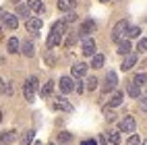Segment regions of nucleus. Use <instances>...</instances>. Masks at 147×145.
<instances>
[{
	"mask_svg": "<svg viewBox=\"0 0 147 145\" xmlns=\"http://www.w3.org/2000/svg\"><path fill=\"white\" fill-rule=\"evenodd\" d=\"M126 93H129L131 98H139V93H141V91H139V85H137L135 81H131L129 87H126Z\"/></svg>",
	"mask_w": 147,
	"mask_h": 145,
	"instance_id": "aec40b11",
	"label": "nucleus"
},
{
	"mask_svg": "<svg viewBox=\"0 0 147 145\" xmlns=\"http://www.w3.org/2000/svg\"><path fill=\"white\" fill-rule=\"evenodd\" d=\"M17 15L29 19V15H31V8H29V4H17Z\"/></svg>",
	"mask_w": 147,
	"mask_h": 145,
	"instance_id": "a211bd4d",
	"label": "nucleus"
},
{
	"mask_svg": "<svg viewBox=\"0 0 147 145\" xmlns=\"http://www.w3.org/2000/svg\"><path fill=\"white\" fill-rule=\"evenodd\" d=\"M85 56H95V42L91 37H85L83 40V50H81Z\"/></svg>",
	"mask_w": 147,
	"mask_h": 145,
	"instance_id": "20e7f679",
	"label": "nucleus"
},
{
	"mask_svg": "<svg viewBox=\"0 0 147 145\" xmlns=\"http://www.w3.org/2000/svg\"><path fill=\"white\" fill-rule=\"evenodd\" d=\"M106 120H108V122H114V120H116V114H114L112 110H110V112H106Z\"/></svg>",
	"mask_w": 147,
	"mask_h": 145,
	"instance_id": "c9c22d12",
	"label": "nucleus"
},
{
	"mask_svg": "<svg viewBox=\"0 0 147 145\" xmlns=\"http://www.w3.org/2000/svg\"><path fill=\"white\" fill-rule=\"evenodd\" d=\"M126 145H141V139L137 137V135H133V137H131L129 141H126Z\"/></svg>",
	"mask_w": 147,
	"mask_h": 145,
	"instance_id": "473e14b6",
	"label": "nucleus"
},
{
	"mask_svg": "<svg viewBox=\"0 0 147 145\" xmlns=\"http://www.w3.org/2000/svg\"><path fill=\"white\" fill-rule=\"evenodd\" d=\"M52 31H54V33H62V35H64V33H66V23H64V21L54 23V25H52Z\"/></svg>",
	"mask_w": 147,
	"mask_h": 145,
	"instance_id": "393cba45",
	"label": "nucleus"
},
{
	"mask_svg": "<svg viewBox=\"0 0 147 145\" xmlns=\"http://www.w3.org/2000/svg\"><path fill=\"white\" fill-rule=\"evenodd\" d=\"M21 52H23L27 58H31V56L35 54V50H33V44H31V42H25V44H23V48H21Z\"/></svg>",
	"mask_w": 147,
	"mask_h": 145,
	"instance_id": "4be33fe9",
	"label": "nucleus"
},
{
	"mask_svg": "<svg viewBox=\"0 0 147 145\" xmlns=\"http://www.w3.org/2000/svg\"><path fill=\"white\" fill-rule=\"evenodd\" d=\"M0 122H2V112H0Z\"/></svg>",
	"mask_w": 147,
	"mask_h": 145,
	"instance_id": "49530a36",
	"label": "nucleus"
},
{
	"mask_svg": "<svg viewBox=\"0 0 147 145\" xmlns=\"http://www.w3.org/2000/svg\"><path fill=\"white\" fill-rule=\"evenodd\" d=\"M73 89H75L73 79H71V77H62V79H60V91L62 93H71Z\"/></svg>",
	"mask_w": 147,
	"mask_h": 145,
	"instance_id": "6e6552de",
	"label": "nucleus"
},
{
	"mask_svg": "<svg viewBox=\"0 0 147 145\" xmlns=\"http://www.w3.org/2000/svg\"><path fill=\"white\" fill-rule=\"evenodd\" d=\"M93 31H95V23L91 21V19H87V21L81 23V27H79V31H77V33H79L83 40H85V37H89Z\"/></svg>",
	"mask_w": 147,
	"mask_h": 145,
	"instance_id": "7ed1b4c3",
	"label": "nucleus"
},
{
	"mask_svg": "<svg viewBox=\"0 0 147 145\" xmlns=\"http://www.w3.org/2000/svg\"><path fill=\"white\" fill-rule=\"evenodd\" d=\"M141 145H147V139H145V141H143V143H141Z\"/></svg>",
	"mask_w": 147,
	"mask_h": 145,
	"instance_id": "a18cd8bd",
	"label": "nucleus"
},
{
	"mask_svg": "<svg viewBox=\"0 0 147 145\" xmlns=\"http://www.w3.org/2000/svg\"><path fill=\"white\" fill-rule=\"evenodd\" d=\"M73 21H77V15L71 11V13H68V15L64 17V23H73Z\"/></svg>",
	"mask_w": 147,
	"mask_h": 145,
	"instance_id": "72a5a7b5",
	"label": "nucleus"
},
{
	"mask_svg": "<svg viewBox=\"0 0 147 145\" xmlns=\"http://www.w3.org/2000/svg\"><path fill=\"white\" fill-rule=\"evenodd\" d=\"M141 110L147 112V100H141Z\"/></svg>",
	"mask_w": 147,
	"mask_h": 145,
	"instance_id": "58836bf2",
	"label": "nucleus"
},
{
	"mask_svg": "<svg viewBox=\"0 0 147 145\" xmlns=\"http://www.w3.org/2000/svg\"><path fill=\"white\" fill-rule=\"evenodd\" d=\"M100 145H108V139H106V135H104V137H100Z\"/></svg>",
	"mask_w": 147,
	"mask_h": 145,
	"instance_id": "a19ab883",
	"label": "nucleus"
},
{
	"mask_svg": "<svg viewBox=\"0 0 147 145\" xmlns=\"http://www.w3.org/2000/svg\"><path fill=\"white\" fill-rule=\"evenodd\" d=\"M17 25H19L17 17H15V15H6V19H4V27H6V29H17Z\"/></svg>",
	"mask_w": 147,
	"mask_h": 145,
	"instance_id": "6ab92c4d",
	"label": "nucleus"
},
{
	"mask_svg": "<svg viewBox=\"0 0 147 145\" xmlns=\"http://www.w3.org/2000/svg\"><path fill=\"white\" fill-rule=\"evenodd\" d=\"M133 81H135L137 85H145V83H147V75H145V73H137Z\"/></svg>",
	"mask_w": 147,
	"mask_h": 145,
	"instance_id": "cd10ccee",
	"label": "nucleus"
},
{
	"mask_svg": "<svg viewBox=\"0 0 147 145\" xmlns=\"http://www.w3.org/2000/svg\"><path fill=\"white\" fill-rule=\"evenodd\" d=\"M91 66H93V69H102V66H104V56L102 54L91 56Z\"/></svg>",
	"mask_w": 147,
	"mask_h": 145,
	"instance_id": "5701e85b",
	"label": "nucleus"
},
{
	"mask_svg": "<svg viewBox=\"0 0 147 145\" xmlns=\"http://www.w3.org/2000/svg\"><path fill=\"white\" fill-rule=\"evenodd\" d=\"M135 64H137V56H135V54H126V58H124V62H122L120 69L126 73V71H131Z\"/></svg>",
	"mask_w": 147,
	"mask_h": 145,
	"instance_id": "9b49d317",
	"label": "nucleus"
},
{
	"mask_svg": "<svg viewBox=\"0 0 147 145\" xmlns=\"http://www.w3.org/2000/svg\"><path fill=\"white\" fill-rule=\"evenodd\" d=\"M81 145H97V143H95V141H93V139H87V141H83V143H81Z\"/></svg>",
	"mask_w": 147,
	"mask_h": 145,
	"instance_id": "ea45409f",
	"label": "nucleus"
},
{
	"mask_svg": "<svg viewBox=\"0 0 147 145\" xmlns=\"http://www.w3.org/2000/svg\"><path fill=\"white\" fill-rule=\"evenodd\" d=\"M8 52H11V54L19 52V42L15 40V37H11V40H8Z\"/></svg>",
	"mask_w": 147,
	"mask_h": 145,
	"instance_id": "bb28decb",
	"label": "nucleus"
},
{
	"mask_svg": "<svg viewBox=\"0 0 147 145\" xmlns=\"http://www.w3.org/2000/svg\"><path fill=\"white\" fill-rule=\"evenodd\" d=\"M116 73H108L106 75V87H104V91H110V89H114L116 87Z\"/></svg>",
	"mask_w": 147,
	"mask_h": 145,
	"instance_id": "f8f14e48",
	"label": "nucleus"
},
{
	"mask_svg": "<svg viewBox=\"0 0 147 145\" xmlns=\"http://www.w3.org/2000/svg\"><path fill=\"white\" fill-rule=\"evenodd\" d=\"M13 2H19V0H13Z\"/></svg>",
	"mask_w": 147,
	"mask_h": 145,
	"instance_id": "de8ad7c7",
	"label": "nucleus"
},
{
	"mask_svg": "<svg viewBox=\"0 0 147 145\" xmlns=\"http://www.w3.org/2000/svg\"><path fill=\"white\" fill-rule=\"evenodd\" d=\"M87 73V64H83V62H77V64H73V77H83Z\"/></svg>",
	"mask_w": 147,
	"mask_h": 145,
	"instance_id": "4468645a",
	"label": "nucleus"
},
{
	"mask_svg": "<svg viewBox=\"0 0 147 145\" xmlns=\"http://www.w3.org/2000/svg\"><path fill=\"white\" fill-rule=\"evenodd\" d=\"M145 91H147V89H145Z\"/></svg>",
	"mask_w": 147,
	"mask_h": 145,
	"instance_id": "603ef678",
	"label": "nucleus"
},
{
	"mask_svg": "<svg viewBox=\"0 0 147 145\" xmlns=\"http://www.w3.org/2000/svg\"><path fill=\"white\" fill-rule=\"evenodd\" d=\"M106 139H108V143L118 145L120 143V135H118V131H110V133H106Z\"/></svg>",
	"mask_w": 147,
	"mask_h": 145,
	"instance_id": "412c9836",
	"label": "nucleus"
},
{
	"mask_svg": "<svg viewBox=\"0 0 147 145\" xmlns=\"http://www.w3.org/2000/svg\"><path fill=\"white\" fill-rule=\"evenodd\" d=\"M15 139H17V133H15V131H4V133H0V145H11Z\"/></svg>",
	"mask_w": 147,
	"mask_h": 145,
	"instance_id": "423d86ee",
	"label": "nucleus"
},
{
	"mask_svg": "<svg viewBox=\"0 0 147 145\" xmlns=\"http://www.w3.org/2000/svg\"><path fill=\"white\" fill-rule=\"evenodd\" d=\"M4 85H6V83H4L2 79H0V91H4Z\"/></svg>",
	"mask_w": 147,
	"mask_h": 145,
	"instance_id": "79ce46f5",
	"label": "nucleus"
},
{
	"mask_svg": "<svg viewBox=\"0 0 147 145\" xmlns=\"http://www.w3.org/2000/svg\"><path fill=\"white\" fill-rule=\"evenodd\" d=\"M62 42V33H50V37H48V42H46V46L48 48H54V46H58V44H60Z\"/></svg>",
	"mask_w": 147,
	"mask_h": 145,
	"instance_id": "ddd939ff",
	"label": "nucleus"
},
{
	"mask_svg": "<svg viewBox=\"0 0 147 145\" xmlns=\"http://www.w3.org/2000/svg\"><path fill=\"white\" fill-rule=\"evenodd\" d=\"M75 6H77V0H58V11L62 13H71Z\"/></svg>",
	"mask_w": 147,
	"mask_h": 145,
	"instance_id": "0eeeda50",
	"label": "nucleus"
},
{
	"mask_svg": "<svg viewBox=\"0 0 147 145\" xmlns=\"http://www.w3.org/2000/svg\"><path fill=\"white\" fill-rule=\"evenodd\" d=\"M35 89H37V79L35 77H29L23 85V95L27 102H33V95H35Z\"/></svg>",
	"mask_w": 147,
	"mask_h": 145,
	"instance_id": "f257e3e1",
	"label": "nucleus"
},
{
	"mask_svg": "<svg viewBox=\"0 0 147 145\" xmlns=\"http://www.w3.org/2000/svg\"><path fill=\"white\" fill-rule=\"evenodd\" d=\"M118 54H131V42L129 40H120L118 42Z\"/></svg>",
	"mask_w": 147,
	"mask_h": 145,
	"instance_id": "f3484780",
	"label": "nucleus"
},
{
	"mask_svg": "<svg viewBox=\"0 0 147 145\" xmlns=\"http://www.w3.org/2000/svg\"><path fill=\"white\" fill-rule=\"evenodd\" d=\"M83 89H85V87H83V83H81V81H77V91H79V93H83Z\"/></svg>",
	"mask_w": 147,
	"mask_h": 145,
	"instance_id": "4c0bfd02",
	"label": "nucleus"
},
{
	"mask_svg": "<svg viewBox=\"0 0 147 145\" xmlns=\"http://www.w3.org/2000/svg\"><path fill=\"white\" fill-rule=\"evenodd\" d=\"M27 4H29V8H31L33 13H44V4H42V0H27Z\"/></svg>",
	"mask_w": 147,
	"mask_h": 145,
	"instance_id": "dca6fc26",
	"label": "nucleus"
},
{
	"mask_svg": "<svg viewBox=\"0 0 147 145\" xmlns=\"http://www.w3.org/2000/svg\"><path fill=\"white\" fill-rule=\"evenodd\" d=\"M129 21H126V19H122V21H118L116 23V27H114V31H112V40L114 42H120L122 37L126 35V31H129Z\"/></svg>",
	"mask_w": 147,
	"mask_h": 145,
	"instance_id": "f03ea898",
	"label": "nucleus"
},
{
	"mask_svg": "<svg viewBox=\"0 0 147 145\" xmlns=\"http://www.w3.org/2000/svg\"><path fill=\"white\" fill-rule=\"evenodd\" d=\"M104 2H106V0H104Z\"/></svg>",
	"mask_w": 147,
	"mask_h": 145,
	"instance_id": "3c124183",
	"label": "nucleus"
},
{
	"mask_svg": "<svg viewBox=\"0 0 147 145\" xmlns=\"http://www.w3.org/2000/svg\"><path fill=\"white\" fill-rule=\"evenodd\" d=\"M122 98H124V95L120 91H114V95L110 98V106H112V108H114V106H120L122 104Z\"/></svg>",
	"mask_w": 147,
	"mask_h": 145,
	"instance_id": "b1692460",
	"label": "nucleus"
},
{
	"mask_svg": "<svg viewBox=\"0 0 147 145\" xmlns=\"http://www.w3.org/2000/svg\"><path fill=\"white\" fill-rule=\"evenodd\" d=\"M52 89H54V83H52V81H48V83L42 85L40 95H42V98H50V95H52Z\"/></svg>",
	"mask_w": 147,
	"mask_h": 145,
	"instance_id": "2eb2a0df",
	"label": "nucleus"
},
{
	"mask_svg": "<svg viewBox=\"0 0 147 145\" xmlns=\"http://www.w3.org/2000/svg\"><path fill=\"white\" fill-rule=\"evenodd\" d=\"M42 25H44V21H42L40 17L27 19V29H29V31H40V29H42Z\"/></svg>",
	"mask_w": 147,
	"mask_h": 145,
	"instance_id": "9d476101",
	"label": "nucleus"
},
{
	"mask_svg": "<svg viewBox=\"0 0 147 145\" xmlns=\"http://www.w3.org/2000/svg\"><path fill=\"white\" fill-rule=\"evenodd\" d=\"M137 50H139L141 54H145L147 52V40H141L139 44H137Z\"/></svg>",
	"mask_w": 147,
	"mask_h": 145,
	"instance_id": "7c9ffc66",
	"label": "nucleus"
},
{
	"mask_svg": "<svg viewBox=\"0 0 147 145\" xmlns=\"http://www.w3.org/2000/svg\"><path fill=\"white\" fill-rule=\"evenodd\" d=\"M0 60H2V58H0Z\"/></svg>",
	"mask_w": 147,
	"mask_h": 145,
	"instance_id": "8fccbe9b",
	"label": "nucleus"
},
{
	"mask_svg": "<svg viewBox=\"0 0 147 145\" xmlns=\"http://www.w3.org/2000/svg\"><path fill=\"white\" fill-rule=\"evenodd\" d=\"M120 131H124V133H133L135 131V118L133 116H124L120 120Z\"/></svg>",
	"mask_w": 147,
	"mask_h": 145,
	"instance_id": "39448f33",
	"label": "nucleus"
},
{
	"mask_svg": "<svg viewBox=\"0 0 147 145\" xmlns=\"http://www.w3.org/2000/svg\"><path fill=\"white\" fill-rule=\"evenodd\" d=\"M50 145H54V143H50Z\"/></svg>",
	"mask_w": 147,
	"mask_h": 145,
	"instance_id": "09e8293b",
	"label": "nucleus"
},
{
	"mask_svg": "<svg viewBox=\"0 0 147 145\" xmlns=\"http://www.w3.org/2000/svg\"><path fill=\"white\" fill-rule=\"evenodd\" d=\"M33 145H42V143H40V141H35V143H33Z\"/></svg>",
	"mask_w": 147,
	"mask_h": 145,
	"instance_id": "c03bdc74",
	"label": "nucleus"
},
{
	"mask_svg": "<svg viewBox=\"0 0 147 145\" xmlns=\"http://www.w3.org/2000/svg\"><path fill=\"white\" fill-rule=\"evenodd\" d=\"M77 35H79L77 31H75V33H71V37L66 40V46H73V44H75V40H77Z\"/></svg>",
	"mask_w": 147,
	"mask_h": 145,
	"instance_id": "e433bc0d",
	"label": "nucleus"
},
{
	"mask_svg": "<svg viewBox=\"0 0 147 145\" xmlns=\"http://www.w3.org/2000/svg\"><path fill=\"white\" fill-rule=\"evenodd\" d=\"M33 141V131H27V133H23V137H21V145H29Z\"/></svg>",
	"mask_w": 147,
	"mask_h": 145,
	"instance_id": "a878e982",
	"label": "nucleus"
},
{
	"mask_svg": "<svg viewBox=\"0 0 147 145\" xmlns=\"http://www.w3.org/2000/svg\"><path fill=\"white\" fill-rule=\"evenodd\" d=\"M13 91H15V89H13V85H11V83H6V85H4V91H2V93H4V95H13Z\"/></svg>",
	"mask_w": 147,
	"mask_h": 145,
	"instance_id": "f704fd0d",
	"label": "nucleus"
},
{
	"mask_svg": "<svg viewBox=\"0 0 147 145\" xmlns=\"http://www.w3.org/2000/svg\"><path fill=\"white\" fill-rule=\"evenodd\" d=\"M97 87V79L95 77H89V79H87V89H95Z\"/></svg>",
	"mask_w": 147,
	"mask_h": 145,
	"instance_id": "2f4dec72",
	"label": "nucleus"
},
{
	"mask_svg": "<svg viewBox=\"0 0 147 145\" xmlns=\"http://www.w3.org/2000/svg\"><path fill=\"white\" fill-rule=\"evenodd\" d=\"M0 19H6V13L2 11V8H0Z\"/></svg>",
	"mask_w": 147,
	"mask_h": 145,
	"instance_id": "37998d69",
	"label": "nucleus"
},
{
	"mask_svg": "<svg viewBox=\"0 0 147 145\" xmlns=\"http://www.w3.org/2000/svg\"><path fill=\"white\" fill-rule=\"evenodd\" d=\"M54 108L56 110H62V112H73V104H68L64 98H58L54 102Z\"/></svg>",
	"mask_w": 147,
	"mask_h": 145,
	"instance_id": "1a4fd4ad",
	"label": "nucleus"
},
{
	"mask_svg": "<svg viewBox=\"0 0 147 145\" xmlns=\"http://www.w3.org/2000/svg\"><path fill=\"white\" fill-rule=\"evenodd\" d=\"M71 139H73V135H71V133H60V135H58V141H60V145H66Z\"/></svg>",
	"mask_w": 147,
	"mask_h": 145,
	"instance_id": "c756f323",
	"label": "nucleus"
},
{
	"mask_svg": "<svg viewBox=\"0 0 147 145\" xmlns=\"http://www.w3.org/2000/svg\"><path fill=\"white\" fill-rule=\"evenodd\" d=\"M139 33H141V29H139V27H129V31H126V37H129V40H133V37H139Z\"/></svg>",
	"mask_w": 147,
	"mask_h": 145,
	"instance_id": "c85d7f7f",
	"label": "nucleus"
}]
</instances>
